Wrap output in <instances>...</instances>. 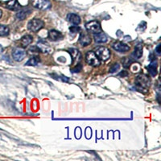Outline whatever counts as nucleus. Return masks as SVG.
Returning <instances> with one entry per match:
<instances>
[{
  "label": "nucleus",
  "mask_w": 161,
  "mask_h": 161,
  "mask_svg": "<svg viewBox=\"0 0 161 161\" xmlns=\"http://www.w3.org/2000/svg\"><path fill=\"white\" fill-rule=\"evenodd\" d=\"M147 69H148L151 75L153 76V77L156 76L157 74V62L153 61V62L151 63L148 65V67H147Z\"/></svg>",
  "instance_id": "obj_18"
},
{
  "label": "nucleus",
  "mask_w": 161,
  "mask_h": 161,
  "mask_svg": "<svg viewBox=\"0 0 161 161\" xmlns=\"http://www.w3.org/2000/svg\"><path fill=\"white\" fill-rule=\"evenodd\" d=\"M112 48L119 53H125L130 50V47L123 42H115L112 44Z\"/></svg>",
  "instance_id": "obj_8"
},
{
  "label": "nucleus",
  "mask_w": 161,
  "mask_h": 161,
  "mask_svg": "<svg viewBox=\"0 0 161 161\" xmlns=\"http://www.w3.org/2000/svg\"><path fill=\"white\" fill-rule=\"evenodd\" d=\"M86 28L89 31L93 33H98L102 31V28H101L100 24L97 21H95V20H93V21L87 23L86 25Z\"/></svg>",
  "instance_id": "obj_6"
},
{
  "label": "nucleus",
  "mask_w": 161,
  "mask_h": 161,
  "mask_svg": "<svg viewBox=\"0 0 161 161\" xmlns=\"http://www.w3.org/2000/svg\"><path fill=\"white\" fill-rule=\"evenodd\" d=\"M133 56L135 58L139 59L142 56H143V45L141 44H138L136 47L135 48V51H134Z\"/></svg>",
  "instance_id": "obj_15"
},
{
  "label": "nucleus",
  "mask_w": 161,
  "mask_h": 161,
  "mask_svg": "<svg viewBox=\"0 0 161 161\" xmlns=\"http://www.w3.org/2000/svg\"><path fill=\"white\" fill-rule=\"evenodd\" d=\"M81 69H82V65H81V64L79 63V64H76L75 67L72 69V71H73V73H79Z\"/></svg>",
  "instance_id": "obj_23"
},
{
  "label": "nucleus",
  "mask_w": 161,
  "mask_h": 161,
  "mask_svg": "<svg viewBox=\"0 0 161 161\" xmlns=\"http://www.w3.org/2000/svg\"><path fill=\"white\" fill-rule=\"evenodd\" d=\"M94 40L97 43H106L107 41V37H106L105 33L100 31L98 33H95V35H94Z\"/></svg>",
  "instance_id": "obj_14"
},
{
  "label": "nucleus",
  "mask_w": 161,
  "mask_h": 161,
  "mask_svg": "<svg viewBox=\"0 0 161 161\" xmlns=\"http://www.w3.org/2000/svg\"><path fill=\"white\" fill-rule=\"evenodd\" d=\"M32 40H33V38L31 36L26 35L21 38L20 43H21V44H22L23 47H27V46H28L29 44H31Z\"/></svg>",
  "instance_id": "obj_16"
},
{
  "label": "nucleus",
  "mask_w": 161,
  "mask_h": 161,
  "mask_svg": "<svg viewBox=\"0 0 161 161\" xmlns=\"http://www.w3.org/2000/svg\"><path fill=\"white\" fill-rule=\"evenodd\" d=\"M79 43L82 46H87L91 43V37L86 32H80L79 37Z\"/></svg>",
  "instance_id": "obj_11"
},
{
  "label": "nucleus",
  "mask_w": 161,
  "mask_h": 161,
  "mask_svg": "<svg viewBox=\"0 0 161 161\" xmlns=\"http://www.w3.org/2000/svg\"><path fill=\"white\" fill-rule=\"evenodd\" d=\"M31 4L34 8L40 10H48L52 7V4L49 0H32Z\"/></svg>",
  "instance_id": "obj_4"
},
{
  "label": "nucleus",
  "mask_w": 161,
  "mask_h": 161,
  "mask_svg": "<svg viewBox=\"0 0 161 161\" xmlns=\"http://www.w3.org/2000/svg\"><path fill=\"white\" fill-rule=\"evenodd\" d=\"M63 36L62 34L58 31H56V30H51L48 32V38L51 41H57V40L62 39Z\"/></svg>",
  "instance_id": "obj_12"
},
{
  "label": "nucleus",
  "mask_w": 161,
  "mask_h": 161,
  "mask_svg": "<svg viewBox=\"0 0 161 161\" xmlns=\"http://www.w3.org/2000/svg\"><path fill=\"white\" fill-rule=\"evenodd\" d=\"M43 27H44V22L39 19H34L29 21V23L28 24V28L33 32L40 31Z\"/></svg>",
  "instance_id": "obj_3"
},
{
  "label": "nucleus",
  "mask_w": 161,
  "mask_h": 161,
  "mask_svg": "<svg viewBox=\"0 0 161 161\" xmlns=\"http://www.w3.org/2000/svg\"><path fill=\"white\" fill-rule=\"evenodd\" d=\"M96 55L102 60L106 61V60H108L109 58H110V52L106 47H99L96 50Z\"/></svg>",
  "instance_id": "obj_5"
},
{
  "label": "nucleus",
  "mask_w": 161,
  "mask_h": 161,
  "mask_svg": "<svg viewBox=\"0 0 161 161\" xmlns=\"http://www.w3.org/2000/svg\"><path fill=\"white\" fill-rule=\"evenodd\" d=\"M156 53H158V54H160V44H158V46L156 47Z\"/></svg>",
  "instance_id": "obj_27"
},
{
  "label": "nucleus",
  "mask_w": 161,
  "mask_h": 161,
  "mask_svg": "<svg viewBox=\"0 0 161 161\" xmlns=\"http://www.w3.org/2000/svg\"><path fill=\"white\" fill-rule=\"evenodd\" d=\"M40 62V57H33L28 60V62L26 63V65L28 66H35L38 64V63Z\"/></svg>",
  "instance_id": "obj_19"
},
{
  "label": "nucleus",
  "mask_w": 161,
  "mask_h": 161,
  "mask_svg": "<svg viewBox=\"0 0 161 161\" xmlns=\"http://www.w3.org/2000/svg\"><path fill=\"white\" fill-rule=\"evenodd\" d=\"M86 62L88 63L90 65L93 66V67L99 66L101 64L100 59L97 57V56L96 55L95 53H93V52L92 51H90L86 53Z\"/></svg>",
  "instance_id": "obj_2"
},
{
  "label": "nucleus",
  "mask_w": 161,
  "mask_h": 161,
  "mask_svg": "<svg viewBox=\"0 0 161 161\" xmlns=\"http://www.w3.org/2000/svg\"><path fill=\"white\" fill-rule=\"evenodd\" d=\"M26 56L25 50L21 48H16L13 50L12 52V57L13 59L16 61H21L24 60Z\"/></svg>",
  "instance_id": "obj_7"
},
{
  "label": "nucleus",
  "mask_w": 161,
  "mask_h": 161,
  "mask_svg": "<svg viewBox=\"0 0 161 161\" xmlns=\"http://www.w3.org/2000/svg\"><path fill=\"white\" fill-rule=\"evenodd\" d=\"M68 20L71 24H75V25H78L80 23V18L79 15H76V14H69L68 15Z\"/></svg>",
  "instance_id": "obj_17"
},
{
  "label": "nucleus",
  "mask_w": 161,
  "mask_h": 161,
  "mask_svg": "<svg viewBox=\"0 0 161 161\" xmlns=\"http://www.w3.org/2000/svg\"><path fill=\"white\" fill-rule=\"evenodd\" d=\"M16 16L20 20L24 19L26 17L28 16V11H26V10H19V11L17 13Z\"/></svg>",
  "instance_id": "obj_21"
},
{
  "label": "nucleus",
  "mask_w": 161,
  "mask_h": 161,
  "mask_svg": "<svg viewBox=\"0 0 161 161\" xmlns=\"http://www.w3.org/2000/svg\"><path fill=\"white\" fill-rule=\"evenodd\" d=\"M119 76H121V77H126V76L128 75V73H127V72H126V71L121 72V73H119Z\"/></svg>",
  "instance_id": "obj_26"
},
{
  "label": "nucleus",
  "mask_w": 161,
  "mask_h": 161,
  "mask_svg": "<svg viewBox=\"0 0 161 161\" xmlns=\"http://www.w3.org/2000/svg\"><path fill=\"white\" fill-rule=\"evenodd\" d=\"M136 82L137 90L142 92L143 90H147V87L150 86L151 80L146 75H139L136 77Z\"/></svg>",
  "instance_id": "obj_1"
},
{
  "label": "nucleus",
  "mask_w": 161,
  "mask_h": 161,
  "mask_svg": "<svg viewBox=\"0 0 161 161\" xmlns=\"http://www.w3.org/2000/svg\"><path fill=\"white\" fill-rule=\"evenodd\" d=\"M69 53L72 57V61H73V64H79L80 60H81V55H80V52L76 48H71L69 49Z\"/></svg>",
  "instance_id": "obj_9"
},
{
  "label": "nucleus",
  "mask_w": 161,
  "mask_h": 161,
  "mask_svg": "<svg viewBox=\"0 0 161 161\" xmlns=\"http://www.w3.org/2000/svg\"><path fill=\"white\" fill-rule=\"evenodd\" d=\"M9 28L5 25H1L0 24V36H6L9 34Z\"/></svg>",
  "instance_id": "obj_20"
},
{
  "label": "nucleus",
  "mask_w": 161,
  "mask_h": 161,
  "mask_svg": "<svg viewBox=\"0 0 161 161\" xmlns=\"http://www.w3.org/2000/svg\"><path fill=\"white\" fill-rule=\"evenodd\" d=\"M6 8L11 11H18L20 9V5L17 0H9L7 3H6Z\"/></svg>",
  "instance_id": "obj_13"
},
{
  "label": "nucleus",
  "mask_w": 161,
  "mask_h": 161,
  "mask_svg": "<svg viewBox=\"0 0 161 161\" xmlns=\"http://www.w3.org/2000/svg\"><path fill=\"white\" fill-rule=\"evenodd\" d=\"M119 69H120V65H119V64H114L113 65H112L111 67L110 68L109 72L111 73H115V72L119 71Z\"/></svg>",
  "instance_id": "obj_22"
},
{
  "label": "nucleus",
  "mask_w": 161,
  "mask_h": 161,
  "mask_svg": "<svg viewBox=\"0 0 161 161\" xmlns=\"http://www.w3.org/2000/svg\"><path fill=\"white\" fill-rule=\"evenodd\" d=\"M2 15H3V11H2V10L0 9V18L2 17Z\"/></svg>",
  "instance_id": "obj_28"
},
{
  "label": "nucleus",
  "mask_w": 161,
  "mask_h": 161,
  "mask_svg": "<svg viewBox=\"0 0 161 161\" xmlns=\"http://www.w3.org/2000/svg\"><path fill=\"white\" fill-rule=\"evenodd\" d=\"M69 30L71 32L77 33V31H80V28H79V27H77V26H72V27H70L69 28Z\"/></svg>",
  "instance_id": "obj_25"
},
{
  "label": "nucleus",
  "mask_w": 161,
  "mask_h": 161,
  "mask_svg": "<svg viewBox=\"0 0 161 161\" xmlns=\"http://www.w3.org/2000/svg\"><path fill=\"white\" fill-rule=\"evenodd\" d=\"M131 62L132 61L130 60H129V58H125L124 61H123V64H124L125 68H129Z\"/></svg>",
  "instance_id": "obj_24"
},
{
  "label": "nucleus",
  "mask_w": 161,
  "mask_h": 161,
  "mask_svg": "<svg viewBox=\"0 0 161 161\" xmlns=\"http://www.w3.org/2000/svg\"><path fill=\"white\" fill-rule=\"evenodd\" d=\"M37 48H39L40 51H41L44 53H49L51 52V48L49 44L46 42L45 40H40L37 43Z\"/></svg>",
  "instance_id": "obj_10"
}]
</instances>
